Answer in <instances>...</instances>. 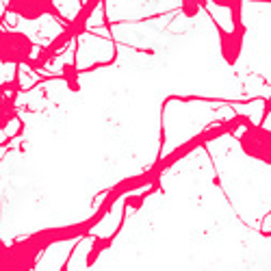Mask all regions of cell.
<instances>
[{
  "mask_svg": "<svg viewBox=\"0 0 271 271\" xmlns=\"http://www.w3.org/2000/svg\"><path fill=\"white\" fill-rule=\"evenodd\" d=\"M195 3H202V0H195ZM215 7H223V9L230 11V18H232V31L223 33L221 39L223 42H243V24H241V7L245 0H208Z\"/></svg>",
  "mask_w": 271,
  "mask_h": 271,
  "instance_id": "2",
  "label": "cell"
},
{
  "mask_svg": "<svg viewBox=\"0 0 271 271\" xmlns=\"http://www.w3.org/2000/svg\"><path fill=\"white\" fill-rule=\"evenodd\" d=\"M230 133L236 135L243 152L247 156H252L265 165H271V130L265 124H252L239 117V120L232 122Z\"/></svg>",
  "mask_w": 271,
  "mask_h": 271,
  "instance_id": "1",
  "label": "cell"
}]
</instances>
